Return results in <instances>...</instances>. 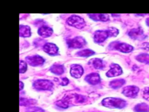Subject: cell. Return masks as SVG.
I'll list each match as a JSON object with an SVG mask.
<instances>
[{
    "label": "cell",
    "mask_w": 149,
    "mask_h": 112,
    "mask_svg": "<svg viewBox=\"0 0 149 112\" xmlns=\"http://www.w3.org/2000/svg\"><path fill=\"white\" fill-rule=\"evenodd\" d=\"M102 104L110 108H122L126 105V102L123 99L115 97L105 98L102 101Z\"/></svg>",
    "instance_id": "cell-1"
},
{
    "label": "cell",
    "mask_w": 149,
    "mask_h": 112,
    "mask_svg": "<svg viewBox=\"0 0 149 112\" xmlns=\"http://www.w3.org/2000/svg\"><path fill=\"white\" fill-rule=\"evenodd\" d=\"M33 87L38 90H49L53 87L51 81L47 79H37L33 83Z\"/></svg>",
    "instance_id": "cell-2"
},
{
    "label": "cell",
    "mask_w": 149,
    "mask_h": 112,
    "mask_svg": "<svg viewBox=\"0 0 149 112\" xmlns=\"http://www.w3.org/2000/svg\"><path fill=\"white\" fill-rule=\"evenodd\" d=\"M66 22L69 25L79 29L83 28L86 25V23L84 19L77 15L70 16L68 18Z\"/></svg>",
    "instance_id": "cell-3"
},
{
    "label": "cell",
    "mask_w": 149,
    "mask_h": 112,
    "mask_svg": "<svg viewBox=\"0 0 149 112\" xmlns=\"http://www.w3.org/2000/svg\"><path fill=\"white\" fill-rule=\"evenodd\" d=\"M111 48L116 49L120 52H125V53H128L131 52L133 50V47L125 43H120L118 41H114L109 46Z\"/></svg>",
    "instance_id": "cell-4"
},
{
    "label": "cell",
    "mask_w": 149,
    "mask_h": 112,
    "mask_svg": "<svg viewBox=\"0 0 149 112\" xmlns=\"http://www.w3.org/2000/svg\"><path fill=\"white\" fill-rule=\"evenodd\" d=\"M67 43L69 47L72 48H80L83 47L86 43V40L82 37H76L68 40Z\"/></svg>",
    "instance_id": "cell-5"
},
{
    "label": "cell",
    "mask_w": 149,
    "mask_h": 112,
    "mask_svg": "<svg viewBox=\"0 0 149 112\" xmlns=\"http://www.w3.org/2000/svg\"><path fill=\"white\" fill-rule=\"evenodd\" d=\"M26 61L29 65L33 66L41 65L44 62V58L38 55L27 56L26 57Z\"/></svg>",
    "instance_id": "cell-6"
},
{
    "label": "cell",
    "mask_w": 149,
    "mask_h": 112,
    "mask_svg": "<svg viewBox=\"0 0 149 112\" xmlns=\"http://www.w3.org/2000/svg\"><path fill=\"white\" fill-rule=\"evenodd\" d=\"M129 36L134 40H143L146 37V36L144 34L143 30L140 27L130 30L129 32Z\"/></svg>",
    "instance_id": "cell-7"
},
{
    "label": "cell",
    "mask_w": 149,
    "mask_h": 112,
    "mask_svg": "<svg viewBox=\"0 0 149 112\" xmlns=\"http://www.w3.org/2000/svg\"><path fill=\"white\" fill-rule=\"evenodd\" d=\"M139 91V88L136 86H127L123 88L122 93L127 97L134 98L137 95Z\"/></svg>",
    "instance_id": "cell-8"
},
{
    "label": "cell",
    "mask_w": 149,
    "mask_h": 112,
    "mask_svg": "<svg viewBox=\"0 0 149 112\" xmlns=\"http://www.w3.org/2000/svg\"><path fill=\"white\" fill-rule=\"evenodd\" d=\"M122 73V69L121 67L116 64H112L110 65V69L107 72L106 75L108 77H114L120 75Z\"/></svg>",
    "instance_id": "cell-9"
},
{
    "label": "cell",
    "mask_w": 149,
    "mask_h": 112,
    "mask_svg": "<svg viewBox=\"0 0 149 112\" xmlns=\"http://www.w3.org/2000/svg\"><path fill=\"white\" fill-rule=\"evenodd\" d=\"M108 37L107 30H97L94 33V40L98 43L104 41Z\"/></svg>",
    "instance_id": "cell-10"
},
{
    "label": "cell",
    "mask_w": 149,
    "mask_h": 112,
    "mask_svg": "<svg viewBox=\"0 0 149 112\" xmlns=\"http://www.w3.org/2000/svg\"><path fill=\"white\" fill-rule=\"evenodd\" d=\"M70 75L76 78H80L83 74V69L82 66L78 64L72 65L70 70Z\"/></svg>",
    "instance_id": "cell-11"
},
{
    "label": "cell",
    "mask_w": 149,
    "mask_h": 112,
    "mask_svg": "<svg viewBox=\"0 0 149 112\" xmlns=\"http://www.w3.org/2000/svg\"><path fill=\"white\" fill-rule=\"evenodd\" d=\"M43 50L49 55H55L58 51V48L54 43H47L43 46Z\"/></svg>",
    "instance_id": "cell-12"
},
{
    "label": "cell",
    "mask_w": 149,
    "mask_h": 112,
    "mask_svg": "<svg viewBox=\"0 0 149 112\" xmlns=\"http://www.w3.org/2000/svg\"><path fill=\"white\" fill-rule=\"evenodd\" d=\"M85 80L91 85H96L100 82V76L98 74L91 73L87 75L85 78Z\"/></svg>",
    "instance_id": "cell-13"
},
{
    "label": "cell",
    "mask_w": 149,
    "mask_h": 112,
    "mask_svg": "<svg viewBox=\"0 0 149 112\" xmlns=\"http://www.w3.org/2000/svg\"><path fill=\"white\" fill-rule=\"evenodd\" d=\"M52 32V29L48 26H42L38 30V34L42 37H49L51 36Z\"/></svg>",
    "instance_id": "cell-14"
},
{
    "label": "cell",
    "mask_w": 149,
    "mask_h": 112,
    "mask_svg": "<svg viewBox=\"0 0 149 112\" xmlns=\"http://www.w3.org/2000/svg\"><path fill=\"white\" fill-rule=\"evenodd\" d=\"M88 16L93 20H95V21H104L105 22L108 20L109 16L107 14H97V13H90L88 14Z\"/></svg>",
    "instance_id": "cell-15"
},
{
    "label": "cell",
    "mask_w": 149,
    "mask_h": 112,
    "mask_svg": "<svg viewBox=\"0 0 149 112\" xmlns=\"http://www.w3.org/2000/svg\"><path fill=\"white\" fill-rule=\"evenodd\" d=\"M19 34L20 36L23 37H28L31 35L30 28L26 25H20L19 27Z\"/></svg>",
    "instance_id": "cell-16"
},
{
    "label": "cell",
    "mask_w": 149,
    "mask_h": 112,
    "mask_svg": "<svg viewBox=\"0 0 149 112\" xmlns=\"http://www.w3.org/2000/svg\"><path fill=\"white\" fill-rule=\"evenodd\" d=\"M56 105L59 107H61L63 108H66L70 105V103L69 102L68 96H66L65 97H63L62 99L57 101L56 102Z\"/></svg>",
    "instance_id": "cell-17"
},
{
    "label": "cell",
    "mask_w": 149,
    "mask_h": 112,
    "mask_svg": "<svg viewBox=\"0 0 149 112\" xmlns=\"http://www.w3.org/2000/svg\"><path fill=\"white\" fill-rule=\"evenodd\" d=\"M50 71L58 75H61L64 72V68L63 66V65H58V64H55L53 65L51 68H50Z\"/></svg>",
    "instance_id": "cell-18"
},
{
    "label": "cell",
    "mask_w": 149,
    "mask_h": 112,
    "mask_svg": "<svg viewBox=\"0 0 149 112\" xmlns=\"http://www.w3.org/2000/svg\"><path fill=\"white\" fill-rule=\"evenodd\" d=\"M125 83V81L123 79H117L112 80L109 83V86L113 89H118L120 88Z\"/></svg>",
    "instance_id": "cell-19"
},
{
    "label": "cell",
    "mask_w": 149,
    "mask_h": 112,
    "mask_svg": "<svg viewBox=\"0 0 149 112\" xmlns=\"http://www.w3.org/2000/svg\"><path fill=\"white\" fill-rule=\"evenodd\" d=\"M149 110L148 106L146 103H139L134 107L136 112H147Z\"/></svg>",
    "instance_id": "cell-20"
},
{
    "label": "cell",
    "mask_w": 149,
    "mask_h": 112,
    "mask_svg": "<svg viewBox=\"0 0 149 112\" xmlns=\"http://www.w3.org/2000/svg\"><path fill=\"white\" fill-rule=\"evenodd\" d=\"M136 60L139 62L149 64V54L143 53L136 57Z\"/></svg>",
    "instance_id": "cell-21"
},
{
    "label": "cell",
    "mask_w": 149,
    "mask_h": 112,
    "mask_svg": "<svg viewBox=\"0 0 149 112\" xmlns=\"http://www.w3.org/2000/svg\"><path fill=\"white\" fill-rule=\"evenodd\" d=\"M94 54V51L89 49H85L83 50H81L77 52V55L80 57H90Z\"/></svg>",
    "instance_id": "cell-22"
},
{
    "label": "cell",
    "mask_w": 149,
    "mask_h": 112,
    "mask_svg": "<svg viewBox=\"0 0 149 112\" xmlns=\"http://www.w3.org/2000/svg\"><path fill=\"white\" fill-rule=\"evenodd\" d=\"M107 32L108 33L109 37H115L119 33V30L115 27H109L107 30Z\"/></svg>",
    "instance_id": "cell-23"
},
{
    "label": "cell",
    "mask_w": 149,
    "mask_h": 112,
    "mask_svg": "<svg viewBox=\"0 0 149 112\" xmlns=\"http://www.w3.org/2000/svg\"><path fill=\"white\" fill-rule=\"evenodd\" d=\"M93 66L96 69H101L103 68V63L102 60L99 58H95L93 62Z\"/></svg>",
    "instance_id": "cell-24"
},
{
    "label": "cell",
    "mask_w": 149,
    "mask_h": 112,
    "mask_svg": "<svg viewBox=\"0 0 149 112\" xmlns=\"http://www.w3.org/2000/svg\"><path fill=\"white\" fill-rule=\"evenodd\" d=\"M33 100H32L27 99L26 98H22V97H21L20 99V106H27L33 104Z\"/></svg>",
    "instance_id": "cell-25"
},
{
    "label": "cell",
    "mask_w": 149,
    "mask_h": 112,
    "mask_svg": "<svg viewBox=\"0 0 149 112\" xmlns=\"http://www.w3.org/2000/svg\"><path fill=\"white\" fill-rule=\"evenodd\" d=\"M27 68V63L22 60L20 61L19 62V72L20 73H24L26 71Z\"/></svg>",
    "instance_id": "cell-26"
},
{
    "label": "cell",
    "mask_w": 149,
    "mask_h": 112,
    "mask_svg": "<svg viewBox=\"0 0 149 112\" xmlns=\"http://www.w3.org/2000/svg\"><path fill=\"white\" fill-rule=\"evenodd\" d=\"M26 112H44V111L40 107H30L26 108Z\"/></svg>",
    "instance_id": "cell-27"
},
{
    "label": "cell",
    "mask_w": 149,
    "mask_h": 112,
    "mask_svg": "<svg viewBox=\"0 0 149 112\" xmlns=\"http://www.w3.org/2000/svg\"><path fill=\"white\" fill-rule=\"evenodd\" d=\"M143 97L144 99L149 101V87L145 88L143 91Z\"/></svg>",
    "instance_id": "cell-28"
},
{
    "label": "cell",
    "mask_w": 149,
    "mask_h": 112,
    "mask_svg": "<svg viewBox=\"0 0 149 112\" xmlns=\"http://www.w3.org/2000/svg\"><path fill=\"white\" fill-rule=\"evenodd\" d=\"M68 83H69V80L68 78H63L61 79V85L65 86V85H66Z\"/></svg>",
    "instance_id": "cell-29"
},
{
    "label": "cell",
    "mask_w": 149,
    "mask_h": 112,
    "mask_svg": "<svg viewBox=\"0 0 149 112\" xmlns=\"http://www.w3.org/2000/svg\"><path fill=\"white\" fill-rule=\"evenodd\" d=\"M142 48L146 50H149V43H143L142 44Z\"/></svg>",
    "instance_id": "cell-30"
},
{
    "label": "cell",
    "mask_w": 149,
    "mask_h": 112,
    "mask_svg": "<svg viewBox=\"0 0 149 112\" xmlns=\"http://www.w3.org/2000/svg\"><path fill=\"white\" fill-rule=\"evenodd\" d=\"M19 83H20L19 84V88H20V90H21L23 88L24 85H23V83L22 82H21V81H20Z\"/></svg>",
    "instance_id": "cell-31"
},
{
    "label": "cell",
    "mask_w": 149,
    "mask_h": 112,
    "mask_svg": "<svg viewBox=\"0 0 149 112\" xmlns=\"http://www.w3.org/2000/svg\"><path fill=\"white\" fill-rule=\"evenodd\" d=\"M146 23H147V24L149 26V18H147V19H146Z\"/></svg>",
    "instance_id": "cell-32"
}]
</instances>
